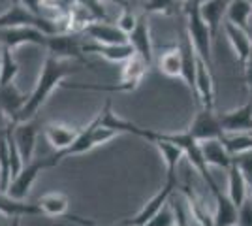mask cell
Returning a JSON list of instances; mask_svg holds the SVG:
<instances>
[{
	"label": "cell",
	"instance_id": "obj_21",
	"mask_svg": "<svg viewBox=\"0 0 252 226\" xmlns=\"http://www.w3.org/2000/svg\"><path fill=\"white\" fill-rule=\"evenodd\" d=\"M27 98H29V95L21 93L15 83L2 85L0 87V113H4L11 121L21 111V108L27 102Z\"/></svg>",
	"mask_w": 252,
	"mask_h": 226
},
{
	"label": "cell",
	"instance_id": "obj_32",
	"mask_svg": "<svg viewBox=\"0 0 252 226\" xmlns=\"http://www.w3.org/2000/svg\"><path fill=\"white\" fill-rule=\"evenodd\" d=\"M137 19H139V15H136L130 8H123L121 15H119V19H117V27H119L126 36H128V34L134 31Z\"/></svg>",
	"mask_w": 252,
	"mask_h": 226
},
{
	"label": "cell",
	"instance_id": "obj_22",
	"mask_svg": "<svg viewBox=\"0 0 252 226\" xmlns=\"http://www.w3.org/2000/svg\"><path fill=\"white\" fill-rule=\"evenodd\" d=\"M201 153H203V159L209 166L215 168H224L228 170L231 164H233V157H231L228 149L224 147V143L220 140H207L201 141Z\"/></svg>",
	"mask_w": 252,
	"mask_h": 226
},
{
	"label": "cell",
	"instance_id": "obj_38",
	"mask_svg": "<svg viewBox=\"0 0 252 226\" xmlns=\"http://www.w3.org/2000/svg\"><path fill=\"white\" fill-rule=\"evenodd\" d=\"M107 2H113L121 8H130V0H107Z\"/></svg>",
	"mask_w": 252,
	"mask_h": 226
},
{
	"label": "cell",
	"instance_id": "obj_29",
	"mask_svg": "<svg viewBox=\"0 0 252 226\" xmlns=\"http://www.w3.org/2000/svg\"><path fill=\"white\" fill-rule=\"evenodd\" d=\"M224 147L228 149L231 157H239L252 151V132H233V134H224L220 138Z\"/></svg>",
	"mask_w": 252,
	"mask_h": 226
},
{
	"label": "cell",
	"instance_id": "obj_5",
	"mask_svg": "<svg viewBox=\"0 0 252 226\" xmlns=\"http://www.w3.org/2000/svg\"><path fill=\"white\" fill-rule=\"evenodd\" d=\"M83 43L85 42L79 38V34H75V32L49 34V36H47L45 51H47V55H53V57H57V59L75 61V63L85 65L87 59H85Z\"/></svg>",
	"mask_w": 252,
	"mask_h": 226
},
{
	"label": "cell",
	"instance_id": "obj_26",
	"mask_svg": "<svg viewBox=\"0 0 252 226\" xmlns=\"http://www.w3.org/2000/svg\"><path fill=\"white\" fill-rule=\"evenodd\" d=\"M155 147H157L160 157L166 162V177H177L179 162L185 157V151L181 149L179 145H175V143H169V141L162 140L155 141Z\"/></svg>",
	"mask_w": 252,
	"mask_h": 226
},
{
	"label": "cell",
	"instance_id": "obj_36",
	"mask_svg": "<svg viewBox=\"0 0 252 226\" xmlns=\"http://www.w3.org/2000/svg\"><path fill=\"white\" fill-rule=\"evenodd\" d=\"M243 70H245V83H247V89H249V93L252 97V53L249 55L247 63L243 65Z\"/></svg>",
	"mask_w": 252,
	"mask_h": 226
},
{
	"label": "cell",
	"instance_id": "obj_4",
	"mask_svg": "<svg viewBox=\"0 0 252 226\" xmlns=\"http://www.w3.org/2000/svg\"><path fill=\"white\" fill-rule=\"evenodd\" d=\"M57 164L53 161V155H47V157H42V159H32L31 162H27L23 166V170L13 179L10 181V187L6 193L13 196V198H19V200H25L29 193H31L32 185L38 179V175L47 170V168H55Z\"/></svg>",
	"mask_w": 252,
	"mask_h": 226
},
{
	"label": "cell",
	"instance_id": "obj_19",
	"mask_svg": "<svg viewBox=\"0 0 252 226\" xmlns=\"http://www.w3.org/2000/svg\"><path fill=\"white\" fill-rule=\"evenodd\" d=\"M79 130L81 129L61 125V123H49L43 127V134H45V140L51 143L53 149L64 151L75 141V138L79 136Z\"/></svg>",
	"mask_w": 252,
	"mask_h": 226
},
{
	"label": "cell",
	"instance_id": "obj_35",
	"mask_svg": "<svg viewBox=\"0 0 252 226\" xmlns=\"http://www.w3.org/2000/svg\"><path fill=\"white\" fill-rule=\"evenodd\" d=\"M173 209H175V223H173V226H190L189 215L185 211V205L181 204L179 200L173 204Z\"/></svg>",
	"mask_w": 252,
	"mask_h": 226
},
{
	"label": "cell",
	"instance_id": "obj_39",
	"mask_svg": "<svg viewBox=\"0 0 252 226\" xmlns=\"http://www.w3.org/2000/svg\"><path fill=\"white\" fill-rule=\"evenodd\" d=\"M10 226H21V217H13V221H11Z\"/></svg>",
	"mask_w": 252,
	"mask_h": 226
},
{
	"label": "cell",
	"instance_id": "obj_7",
	"mask_svg": "<svg viewBox=\"0 0 252 226\" xmlns=\"http://www.w3.org/2000/svg\"><path fill=\"white\" fill-rule=\"evenodd\" d=\"M187 130L192 134V138H196L200 143L207 140H220L224 136V130H222L220 121H219V113L215 111V108L198 109V113L194 115Z\"/></svg>",
	"mask_w": 252,
	"mask_h": 226
},
{
	"label": "cell",
	"instance_id": "obj_6",
	"mask_svg": "<svg viewBox=\"0 0 252 226\" xmlns=\"http://www.w3.org/2000/svg\"><path fill=\"white\" fill-rule=\"evenodd\" d=\"M175 189H177V177H166L162 189L137 211L136 215L132 217V219H126L123 223H119L117 226H143L145 223H149L162 209V205L175 194Z\"/></svg>",
	"mask_w": 252,
	"mask_h": 226
},
{
	"label": "cell",
	"instance_id": "obj_8",
	"mask_svg": "<svg viewBox=\"0 0 252 226\" xmlns=\"http://www.w3.org/2000/svg\"><path fill=\"white\" fill-rule=\"evenodd\" d=\"M47 36L36 27H11V29H0V45L17 49L21 45H38L43 47L47 45Z\"/></svg>",
	"mask_w": 252,
	"mask_h": 226
},
{
	"label": "cell",
	"instance_id": "obj_23",
	"mask_svg": "<svg viewBox=\"0 0 252 226\" xmlns=\"http://www.w3.org/2000/svg\"><path fill=\"white\" fill-rule=\"evenodd\" d=\"M217 209L213 215V226H237L239 207L228 198V194L217 193Z\"/></svg>",
	"mask_w": 252,
	"mask_h": 226
},
{
	"label": "cell",
	"instance_id": "obj_3",
	"mask_svg": "<svg viewBox=\"0 0 252 226\" xmlns=\"http://www.w3.org/2000/svg\"><path fill=\"white\" fill-rule=\"evenodd\" d=\"M10 8L0 13V29H11V27H36L45 34L61 32L57 23L47 19L43 15H38L31 11L27 6H23L19 0H10Z\"/></svg>",
	"mask_w": 252,
	"mask_h": 226
},
{
	"label": "cell",
	"instance_id": "obj_25",
	"mask_svg": "<svg viewBox=\"0 0 252 226\" xmlns=\"http://www.w3.org/2000/svg\"><path fill=\"white\" fill-rule=\"evenodd\" d=\"M158 72L164 74L166 77H171V79H181V74H183V57H181V49H179L177 43L168 47L164 53L160 55V59H158Z\"/></svg>",
	"mask_w": 252,
	"mask_h": 226
},
{
	"label": "cell",
	"instance_id": "obj_17",
	"mask_svg": "<svg viewBox=\"0 0 252 226\" xmlns=\"http://www.w3.org/2000/svg\"><path fill=\"white\" fill-rule=\"evenodd\" d=\"M222 31H224L226 38L230 40L231 47H233V51H235V59H237L243 66L247 63L249 55L252 53V38H251V34H249V31L239 29V27H235V25L230 21H224Z\"/></svg>",
	"mask_w": 252,
	"mask_h": 226
},
{
	"label": "cell",
	"instance_id": "obj_15",
	"mask_svg": "<svg viewBox=\"0 0 252 226\" xmlns=\"http://www.w3.org/2000/svg\"><path fill=\"white\" fill-rule=\"evenodd\" d=\"M83 34L98 43H128V36L117 25H111L109 21L89 23L85 27Z\"/></svg>",
	"mask_w": 252,
	"mask_h": 226
},
{
	"label": "cell",
	"instance_id": "obj_31",
	"mask_svg": "<svg viewBox=\"0 0 252 226\" xmlns=\"http://www.w3.org/2000/svg\"><path fill=\"white\" fill-rule=\"evenodd\" d=\"M173 223H175V209H173V204L168 200L157 215L143 226H173Z\"/></svg>",
	"mask_w": 252,
	"mask_h": 226
},
{
	"label": "cell",
	"instance_id": "obj_27",
	"mask_svg": "<svg viewBox=\"0 0 252 226\" xmlns=\"http://www.w3.org/2000/svg\"><path fill=\"white\" fill-rule=\"evenodd\" d=\"M251 15H252V4L249 0H230L228 11H226V21L233 23L239 29L249 31Z\"/></svg>",
	"mask_w": 252,
	"mask_h": 226
},
{
	"label": "cell",
	"instance_id": "obj_10",
	"mask_svg": "<svg viewBox=\"0 0 252 226\" xmlns=\"http://www.w3.org/2000/svg\"><path fill=\"white\" fill-rule=\"evenodd\" d=\"M128 43L132 45L134 53L139 55L151 68L153 61H155V45H153V38H151V27H149L147 13L139 15L134 31L128 34Z\"/></svg>",
	"mask_w": 252,
	"mask_h": 226
},
{
	"label": "cell",
	"instance_id": "obj_28",
	"mask_svg": "<svg viewBox=\"0 0 252 226\" xmlns=\"http://www.w3.org/2000/svg\"><path fill=\"white\" fill-rule=\"evenodd\" d=\"M17 75H19V65L13 57V49L0 45V87L15 83Z\"/></svg>",
	"mask_w": 252,
	"mask_h": 226
},
{
	"label": "cell",
	"instance_id": "obj_34",
	"mask_svg": "<svg viewBox=\"0 0 252 226\" xmlns=\"http://www.w3.org/2000/svg\"><path fill=\"white\" fill-rule=\"evenodd\" d=\"M237 226H252V193L239 205V221H237Z\"/></svg>",
	"mask_w": 252,
	"mask_h": 226
},
{
	"label": "cell",
	"instance_id": "obj_18",
	"mask_svg": "<svg viewBox=\"0 0 252 226\" xmlns=\"http://www.w3.org/2000/svg\"><path fill=\"white\" fill-rule=\"evenodd\" d=\"M0 215H6L10 219H13V217L42 215V209H40L38 202L19 200V198H13L8 193L0 191Z\"/></svg>",
	"mask_w": 252,
	"mask_h": 226
},
{
	"label": "cell",
	"instance_id": "obj_40",
	"mask_svg": "<svg viewBox=\"0 0 252 226\" xmlns=\"http://www.w3.org/2000/svg\"><path fill=\"white\" fill-rule=\"evenodd\" d=\"M192 2H196V4H203V2H207V0H192Z\"/></svg>",
	"mask_w": 252,
	"mask_h": 226
},
{
	"label": "cell",
	"instance_id": "obj_12",
	"mask_svg": "<svg viewBox=\"0 0 252 226\" xmlns=\"http://www.w3.org/2000/svg\"><path fill=\"white\" fill-rule=\"evenodd\" d=\"M219 121L224 134L233 132H252V100L239 108L219 113Z\"/></svg>",
	"mask_w": 252,
	"mask_h": 226
},
{
	"label": "cell",
	"instance_id": "obj_11",
	"mask_svg": "<svg viewBox=\"0 0 252 226\" xmlns=\"http://www.w3.org/2000/svg\"><path fill=\"white\" fill-rule=\"evenodd\" d=\"M38 132H40V125H38L36 117L31 121H23V123H13V138L17 141V147L21 151L25 164L34 159Z\"/></svg>",
	"mask_w": 252,
	"mask_h": 226
},
{
	"label": "cell",
	"instance_id": "obj_33",
	"mask_svg": "<svg viewBox=\"0 0 252 226\" xmlns=\"http://www.w3.org/2000/svg\"><path fill=\"white\" fill-rule=\"evenodd\" d=\"M75 2L87 8V11L94 17L96 21H107V11H105L102 0H75Z\"/></svg>",
	"mask_w": 252,
	"mask_h": 226
},
{
	"label": "cell",
	"instance_id": "obj_14",
	"mask_svg": "<svg viewBox=\"0 0 252 226\" xmlns=\"http://www.w3.org/2000/svg\"><path fill=\"white\" fill-rule=\"evenodd\" d=\"M196 97L200 108H215V79L213 70L198 59L196 66Z\"/></svg>",
	"mask_w": 252,
	"mask_h": 226
},
{
	"label": "cell",
	"instance_id": "obj_20",
	"mask_svg": "<svg viewBox=\"0 0 252 226\" xmlns=\"http://www.w3.org/2000/svg\"><path fill=\"white\" fill-rule=\"evenodd\" d=\"M228 198L237 207L249 198V179L237 162L228 168Z\"/></svg>",
	"mask_w": 252,
	"mask_h": 226
},
{
	"label": "cell",
	"instance_id": "obj_24",
	"mask_svg": "<svg viewBox=\"0 0 252 226\" xmlns=\"http://www.w3.org/2000/svg\"><path fill=\"white\" fill-rule=\"evenodd\" d=\"M38 205L42 209L43 217H64L68 215L70 209V200L64 193H47L43 194L42 198L38 200Z\"/></svg>",
	"mask_w": 252,
	"mask_h": 226
},
{
	"label": "cell",
	"instance_id": "obj_2",
	"mask_svg": "<svg viewBox=\"0 0 252 226\" xmlns=\"http://www.w3.org/2000/svg\"><path fill=\"white\" fill-rule=\"evenodd\" d=\"M183 6H185L183 8L185 10V29L192 40V45H194V49L201 61L209 68H213V36H211L207 23L201 17L200 4L189 0Z\"/></svg>",
	"mask_w": 252,
	"mask_h": 226
},
{
	"label": "cell",
	"instance_id": "obj_41",
	"mask_svg": "<svg viewBox=\"0 0 252 226\" xmlns=\"http://www.w3.org/2000/svg\"><path fill=\"white\" fill-rule=\"evenodd\" d=\"M179 4H187V2H189V0H177Z\"/></svg>",
	"mask_w": 252,
	"mask_h": 226
},
{
	"label": "cell",
	"instance_id": "obj_37",
	"mask_svg": "<svg viewBox=\"0 0 252 226\" xmlns=\"http://www.w3.org/2000/svg\"><path fill=\"white\" fill-rule=\"evenodd\" d=\"M19 2H21L23 6H27L31 11L42 15V0H19Z\"/></svg>",
	"mask_w": 252,
	"mask_h": 226
},
{
	"label": "cell",
	"instance_id": "obj_16",
	"mask_svg": "<svg viewBox=\"0 0 252 226\" xmlns=\"http://www.w3.org/2000/svg\"><path fill=\"white\" fill-rule=\"evenodd\" d=\"M228 4H230V0H207V2L200 4V13L201 17H203V21L207 23V27H209L213 42L217 40L222 25L226 21Z\"/></svg>",
	"mask_w": 252,
	"mask_h": 226
},
{
	"label": "cell",
	"instance_id": "obj_13",
	"mask_svg": "<svg viewBox=\"0 0 252 226\" xmlns=\"http://www.w3.org/2000/svg\"><path fill=\"white\" fill-rule=\"evenodd\" d=\"M83 51L85 55H98L105 61L117 63V65H123L134 55V49L130 43H98L93 40L83 43Z\"/></svg>",
	"mask_w": 252,
	"mask_h": 226
},
{
	"label": "cell",
	"instance_id": "obj_30",
	"mask_svg": "<svg viewBox=\"0 0 252 226\" xmlns=\"http://www.w3.org/2000/svg\"><path fill=\"white\" fill-rule=\"evenodd\" d=\"M177 0H145L143 2V13H162V15H171L175 13Z\"/></svg>",
	"mask_w": 252,
	"mask_h": 226
},
{
	"label": "cell",
	"instance_id": "obj_1",
	"mask_svg": "<svg viewBox=\"0 0 252 226\" xmlns=\"http://www.w3.org/2000/svg\"><path fill=\"white\" fill-rule=\"evenodd\" d=\"M79 70L81 68L75 61H64V59H57L53 55H47L42 65L36 85L27 98L21 111L11 119V123H23V121H31V119L36 117L38 111L43 108V104L47 102V98L53 95V91L63 87L64 79L68 75L77 74Z\"/></svg>",
	"mask_w": 252,
	"mask_h": 226
},
{
	"label": "cell",
	"instance_id": "obj_9",
	"mask_svg": "<svg viewBox=\"0 0 252 226\" xmlns=\"http://www.w3.org/2000/svg\"><path fill=\"white\" fill-rule=\"evenodd\" d=\"M179 49H181V57H183V74H181V79L185 81V85L189 87V91L192 93L194 100L198 102V97H196V66H198V53L192 45V40H190L189 32L185 29V23L181 25L179 29Z\"/></svg>",
	"mask_w": 252,
	"mask_h": 226
}]
</instances>
